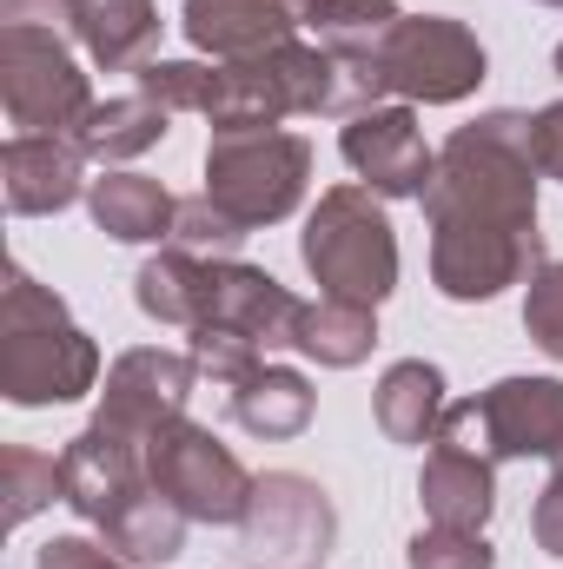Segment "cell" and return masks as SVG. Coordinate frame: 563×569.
<instances>
[{
  "label": "cell",
  "mask_w": 563,
  "mask_h": 569,
  "mask_svg": "<svg viewBox=\"0 0 563 569\" xmlns=\"http://www.w3.org/2000/svg\"><path fill=\"white\" fill-rule=\"evenodd\" d=\"M431 279L457 305H484L544 266L531 113H484L457 127L424 186Z\"/></svg>",
  "instance_id": "obj_1"
},
{
  "label": "cell",
  "mask_w": 563,
  "mask_h": 569,
  "mask_svg": "<svg viewBox=\"0 0 563 569\" xmlns=\"http://www.w3.org/2000/svg\"><path fill=\"white\" fill-rule=\"evenodd\" d=\"M93 385H100L93 338L67 318V305L47 284H33L13 266L0 298V391L13 405H73Z\"/></svg>",
  "instance_id": "obj_2"
},
{
  "label": "cell",
  "mask_w": 563,
  "mask_h": 569,
  "mask_svg": "<svg viewBox=\"0 0 563 569\" xmlns=\"http://www.w3.org/2000/svg\"><path fill=\"white\" fill-rule=\"evenodd\" d=\"M298 252H305V272L318 279V291L345 298V305L378 311L398 284V239H392V219L372 186H332L318 199V212L305 219Z\"/></svg>",
  "instance_id": "obj_3"
},
{
  "label": "cell",
  "mask_w": 563,
  "mask_h": 569,
  "mask_svg": "<svg viewBox=\"0 0 563 569\" xmlns=\"http://www.w3.org/2000/svg\"><path fill=\"white\" fill-rule=\"evenodd\" d=\"M358 80L372 87V107L385 93H405L424 107H451L464 93H477L484 80V47L464 20H444V13H405L365 60H352Z\"/></svg>",
  "instance_id": "obj_4"
},
{
  "label": "cell",
  "mask_w": 563,
  "mask_h": 569,
  "mask_svg": "<svg viewBox=\"0 0 563 569\" xmlns=\"http://www.w3.org/2000/svg\"><path fill=\"white\" fill-rule=\"evenodd\" d=\"M0 107L13 133H40V140L80 133V120L93 113V93L53 27H0Z\"/></svg>",
  "instance_id": "obj_5"
},
{
  "label": "cell",
  "mask_w": 563,
  "mask_h": 569,
  "mask_svg": "<svg viewBox=\"0 0 563 569\" xmlns=\"http://www.w3.org/2000/svg\"><path fill=\"white\" fill-rule=\"evenodd\" d=\"M312 179V146L298 133H213L206 146V199L226 206L246 232L253 226H279L285 212L305 199Z\"/></svg>",
  "instance_id": "obj_6"
},
{
  "label": "cell",
  "mask_w": 563,
  "mask_h": 569,
  "mask_svg": "<svg viewBox=\"0 0 563 569\" xmlns=\"http://www.w3.org/2000/svg\"><path fill=\"white\" fill-rule=\"evenodd\" d=\"M437 437L504 463V457H551L563 463V378H504L464 405H444Z\"/></svg>",
  "instance_id": "obj_7"
},
{
  "label": "cell",
  "mask_w": 563,
  "mask_h": 569,
  "mask_svg": "<svg viewBox=\"0 0 563 569\" xmlns=\"http://www.w3.org/2000/svg\"><path fill=\"white\" fill-rule=\"evenodd\" d=\"M146 477L192 523H246L253 483H259V477H246V463L213 430L192 425V418H172V425L146 443Z\"/></svg>",
  "instance_id": "obj_8"
},
{
  "label": "cell",
  "mask_w": 563,
  "mask_h": 569,
  "mask_svg": "<svg viewBox=\"0 0 563 569\" xmlns=\"http://www.w3.org/2000/svg\"><path fill=\"white\" fill-rule=\"evenodd\" d=\"M246 550L266 557L273 569H318L332 557V537H338V517H332V497L298 477V470H266L253 483V510H246Z\"/></svg>",
  "instance_id": "obj_9"
},
{
  "label": "cell",
  "mask_w": 563,
  "mask_h": 569,
  "mask_svg": "<svg viewBox=\"0 0 563 569\" xmlns=\"http://www.w3.org/2000/svg\"><path fill=\"white\" fill-rule=\"evenodd\" d=\"M199 391V365L179 358V351H127L113 371H107V391H100V425L134 437V443H152L172 418H186Z\"/></svg>",
  "instance_id": "obj_10"
},
{
  "label": "cell",
  "mask_w": 563,
  "mask_h": 569,
  "mask_svg": "<svg viewBox=\"0 0 563 569\" xmlns=\"http://www.w3.org/2000/svg\"><path fill=\"white\" fill-rule=\"evenodd\" d=\"M338 152L378 199H424V186L437 172V152L424 146L412 107H365V113H352L345 133H338Z\"/></svg>",
  "instance_id": "obj_11"
},
{
  "label": "cell",
  "mask_w": 563,
  "mask_h": 569,
  "mask_svg": "<svg viewBox=\"0 0 563 569\" xmlns=\"http://www.w3.org/2000/svg\"><path fill=\"white\" fill-rule=\"evenodd\" d=\"M60 490H67L60 503H73L87 523H107L120 503H134L140 490H152L146 443H134V437H120V430H107L93 418V425L60 450Z\"/></svg>",
  "instance_id": "obj_12"
},
{
  "label": "cell",
  "mask_w": 563,
  "mask_h": 569,
  "mask_svg": "<svg viewBox=\"0 0 563 569\" xmlns=\"http://www.w3.org/2000/svg\"><path fill=\"white\" fill-rule=\"evenodd\" d=\"M0 186H7V212H20V219L67 212L87 192V152L73 140L13 133L7 152H0Z\"/></svg>",
  "instance_id": "obj_13"
},
{
  "label": "cell",
  "mask_w": 563,
  "mask_h": 569,
  "mask_svg": "<svg viewBox=\"0 0 563 569\" xmlns=\"http://www.w3.org/2000/svg\"><path fill=\"white\" fill-rule=\"evenodd\" d=\"M298 311H305V305H298L273 272L239 266V259H219V279H213V318H206V325H226V331H239L246 345L279 351V345H292V331H298Z\"/></svg>",
  "instance_id": "obj_14"
},
{
  "label": "cell",
  "mask_w": 563,
  "mask_h": 569,
  "mask_svg": "<svg viewBox=\"0 0 563 569\" xmlns=\"http://www.w3.org/2000/svg\"><path fill=\"white\" fill-rule=\"evenodd\" d=\"M179 27H186V40H192L199 53H213L219 67H226V60H259V53H273V47L292 40L285 0H186Z\"/></svg>",
  "instance_id": "obj_15"
},
{
  "label": "cell",
  "mask_w": 563,
  "mask_h": 569,
  "mask_svg": "<svg viewBox=\"0 0 563 569\" xmlns=\"http://www.w3.org/2000/svg\"><path fill=\"white\" fill-rule=\"evenodd\" d=\"M418 497L431 510V523H457V530H484V517L497 510V463L451 443V437H431V457H424Z\"/></svg>",
  "instance_id": "obj_16"
},
{
  "label": "cell",
  "mask_w": 563,
  "mask_h": 569,
  "mask_svg": "<svg viewBox=\"0 0 563 569\" xmlns=\"http://www.w3.org/2000/svg\"><path fill=\"white\" fill-rule=\"evenodd\" d=\"M67 27L80 33V47L107 73H140L152 40H159L152 0H67Z\"/></svg>",
  "instance_id": "obj_17"
},
{
  "label": "cell",
  "mask_w": 563,
  "mask_h": 569,
  "mask_svg": "<svg viewBox=\"0 0 563 569\" xmlns=\"http://www.w3.org/2000/svg\"><path fill=\"white\" fill-rule=\"evenodd\" d=\"M213 279H219V259H192L179 246H166L159 259H146L134 298H140L146 318L159 325H179V331H199L213 318Z\"/></svg>",
  "instance_id": "obj_18"
},
{
  "label": "cell",
  "mask_w": 563,
  "mask_h": 569,
  "mask_svg": "<svg viewBox=\"0 0 563 569\" xmlns=\"http://www.w3.org/2000/svg\"><path fill=\"white\" fill-rule=\"evenodd\" d=\"M87 206H93V226L107 239H127V246L172 239V212H179V199L159 179H146V172H107V179H93Z\"/></svg>",
  "instance_id": "obj_19"
},
{
  "label": "cell",
  "mask_w": 563,
  "mask_h": 569,
  "mask_svg": "<svg viewBox=\"0 0 563 569\" xmlns=\"http://www.w3.org/2000/svg\"><path fill=\"white\" fill-rule=\"evenodd\" d=\"M285 13H292V27H305L338 60H365L405 20L398 0H285Z\"/></svg>",
  "instance_id": "obj_20"
},
{
  "label": "cell",
  "mask_w": 563,
  "mask_h": 569,
  "mask_svg": "<svg viewBox=\"0 0 563 569\" xmlns=\"http://www.w3.org/2000/svg\"><path fill=\"white\" fill-rule=\"evenodd\" d=\"M166 120H172V113L134 87V93H120V100H93V113L80 120L73 146H80L87 159H100V166H127V159H140L146 146L166 140Z\"/></svg>",
  "instance_id": "obj_21"
},
{
  "label": "cell",
  "mask_w": 563,
  "mask_h": 569,
  "mask_svg": "<svg viewBox=\"0 0 563 569\" xmlns=\"http://www.w3.org/2000/svg\"><path fill=\"white\" fill-rule=\"evenodd\" d=\"M444 425V371L424 365V358H405L378 378V430L392 443H431Z\"/></svg>",
  "instance_id": "obj_22"
},
{
  "label": "cell",
  "mask_w": 563,
  "mask_h": 569,
  "mask_svg": "<svg viewBox=\"0 0 563 569\" xmlns=\"http://www.w3.org/2000/svg\"><path fill=\"white\" fill-rule=\"evenodd\" d=\"M292 345H298L305 358L332 365V371H352V365H365V358H372V345H378V318H372V305L318 298V305H305V311H298Z\"/></svg>",
  "instance_id": "obj_23"
},
{
  "label": "cell",
  "mask_w": 563,
  "mask_h": 569,
  "mask_svg": "<svg viewBox=\"0 0 563 569\" xmlns=\"http://www.w3.org/2000/svg\"><path fill=\"white\" fill-rule=\"evenodd\" d=\"M186 510H172L159 490H140L134 503H120L107 523H100V537H107V550L113 557H127V563H172L179 550H186Z\"/></svg>",
  "instance_id": "obj_24"
},
{
  "label": "cell",
  "mask_w": 563,
  "mask_h": 569,
  "mask_svg": "<svg viewBox=\"0 0 563 569\" xmlns=\"http://www.w3.org/2000/svg\"><path fill=\"white\" fill-rule=\"evenodd\" d=\"M226 405H233V418L253 437H298L312 425V385L298 371H285V365H259Z\"/></svg>",
  "instance_id": "obj_25"
},
{
  "label": "cell",
  "mask_w": 563,
  "mask_h": 569,
  "mask_svg": "<svg viewBox=\"0 0 563 569\" xmlns=\"http://www.w3.org/2000/svg\"><path fill=\"white\" fill-rule=\"evenodd\" d=\"M246 239H253V232H246L226 206H213L206 192H199V199H179V212H172V246L192 252V259H239Z\"/></svg>",
  "instance_id": "obj_26"
},
{
  "label": "cell",
  "mask_w": 563,
  "mask_h": 569,
  "mask_svg": "<svg viewBox=\"0 0 563 569\" xmlns=\"http://www.w3.org/2000/svg\"><path fill=\"white\" fill-rule=\"evenodd\" d=\"M0 477H7V523H27L40 503L67 497L60 490V457H40V450H7Z\"/></svg>",
  "instance_id": "obj_27"
},
{
  "label": "cell",
  "mask_w": 563,
  "mask_h": 569,
  "mask_svg": "<svg viewBox=\"0 0 563 569\" xmlns=\"http://www.w3.org/2000/svg\"><path fill=\"white\" fill-rule=\"evenodd\" d=\"M405 569H497V550L484 543V530H457V523H431L412 537Z\"/></svg>",
  "instance_id": "obj_28"
},
{
  "label": "cell",
  "mask_w": 563,
  "mask_h": 569,
  "mask_svg": "<svg viewBox=\"0 0 563 569\" xmlns=\"http://www.w3.org/2000/svg\"><path fill=\"white\" fill-rule=\"evenodd\" d=\"M524 331L544 358H563V259H544L524 291Z\"/></svg>",
  "instance_id": "obj_29"
},
{
  "label": "cell",
  "mask_w": 563,
  "mask_h": 569,
  "mask_svg": "<svg viewBox=\"0 0 563 569\" xmlns=\"http://www.w3.org/2000/svg\"><path fill=\"white\" fill-rule=\"evenodd\" d=\"M33 569H134L127 557H113L107 543H87V537H53L47 550H40V563Z\"/></svg>",
  "instance_id": "obj_30"
},
{
  "label": "cell",
  "mask_w": 563,
  "mask_h": 569,
  "mask_svg": "<svg viewBox=\"0 0 563 569\" xmlns=\"http://www.w3.org/2000/svg\"><path fill=\"white\" fill-rule=\"evenodd\" d=\"M531 152H537V172L544 179H563V100L531 113Z\"/></svg>",
  "instance_id": "obj_31"
},
{
  "label": "cell",
  "mask_w": 563,
  "mask_h": 569,
  "mask_svg": "<svg viewBox=\"0 0 563 569\" xmlns=\"http://www.w3.org/2000/svg\"><path fill=\"white\" fill-rule=\"evenodd\" d=\"M531 530H537V543L563 557V463L551 470V483H544V497H537V510H531Z\"/></svg>",
  "instance_id": "obj_32"
},
{
  "label": "cell",
  "mask_w": 563,
  "mask_h": 569,
  "mask_svg": "<svg viewBox=\"0 0 563 569\" xmlns=\"http://www.w3.org/2000/svg\"><path fill=\"white\" fill-rule=\"evenodd\" d=\"M67 20V0H0V27H53Z\"/></svg>",
  "instance_id": "obj_33"
},
{
  "label": "cell",
  "mask_w": 563,
  "mask_h": 569,
  "mask_svg": "<svg viewBox=\"0 0 563 569\" xmlns=\"http://www.w3.org/2000/svg\"><path fill=\"white\" fill-rule=\"evenodd\" d=\"M557 80H563V47H557Z\"/></svg>",
  "instance_id": "obj_34"
},
{
  "label": "cell",
  "mask_w": 563,
  "mask_h": 569,
  "mask_svg": "<svg viewBox=\"0 0 563 569\" xmlns=\"http://www.w3.org/2000/svg\"><path fill=\"white\" fill-rule=\"evenodd\" d=\"M544 7H563V0H544Z\"/></svg>",
  "instance_id": "obj_35"
}]
</instances>
